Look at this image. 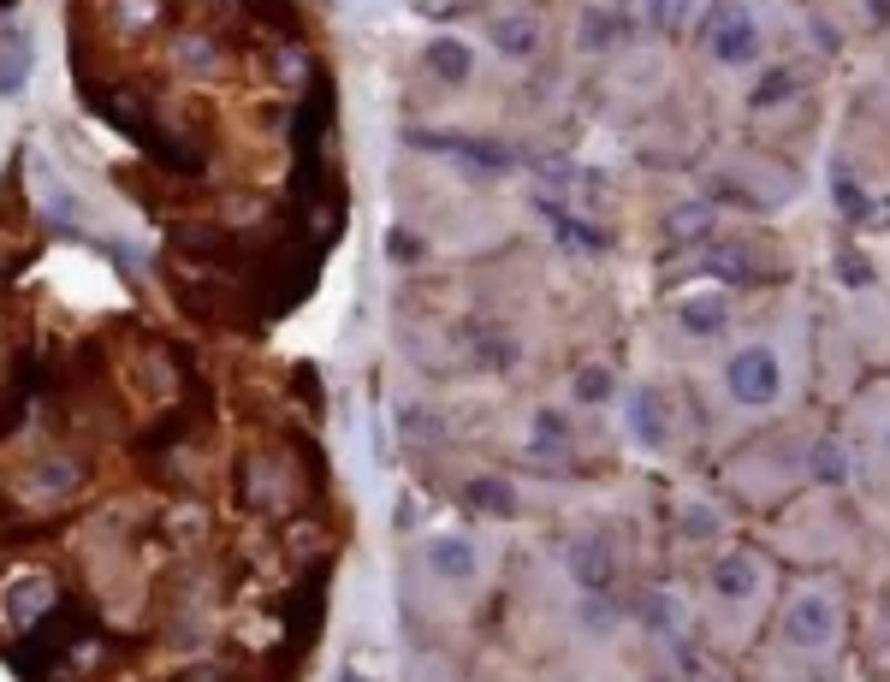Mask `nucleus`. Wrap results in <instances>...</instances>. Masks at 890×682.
I'll return each instance as SVG.
<instances>
[{"label":"nucleus","mask_w":890,"mask_h":682,"mask_svg":"<svg viewBox=\"0 0 890 682\" xmlns=\"http://www.w3.org/2000/svg\"><path fill=\"white\" fill-rule=\"evenodd\" d=\"M237 499H244V510L280 517V510L291 505V464L280 451H250L244 469H237Z\"/></svg>","instance_id":"nucleus-1"},{"label":"nucleus","mask_w":890,"mask_h":682,"mask_svg":"<svg viewBox=\"0 0 890 682\" xmlns=\"http://www.w3.org/2000/svg\"><path fill=\"white\" fill-rule=\"evenodd\" d=\"M48 600H54V582H48V570H24L19 582L0 588V618L30 629L37 618H48Z\"/></svg>","instance_id":"nucleus-2"},{"label":"nucleus","mask_w":890,"mask_h":682,"mask_svg":"<svg viewBox=\"0 0 890 682\" xmlns=\"http://www.w3.org/2000/svg\"><path fill=\"white\" fill-rule=\"evenodd\" d=\"M730 391L742 404H772V391H778V356L772 350H742L730 363Z\"/></svg>","instance_id":"nucleus-3"},{"label":"nucleus","mask_w":890,"mask_h":682,"mask_svg":"<svg viewBox=\"0 0 890 682\" xmlns=\"http://www.w3.org/2000/svg\"><path fill=\"white\" fill-rule=\"evenodd\" d=\"M712 48H718V60H748L755 54V30H748V19L736 7L712 12Z\"/></svg>","instance_id":"nucleus-4"},{"label":"nucleus","mask_w":890,"mask_h":682,"mask_svg":"<svg viewBox=\"0 0 890 682\" xmlns=\"http://www.w3.org/2000/svg\"><path fill=\"white\" fill-rule=\"evenodd\" d=\"M427 570L445 576V582H464V576H475V546L452 540V535H434L427 540Z\"/></svg>","instance_id":"nucleus-5"},{"label":"nucleus","mask_w":890,"mask_h":682,"mask_svg":"<svg viewBox=\"0 0 890 682\" xmlns=\"http://www.w3.org/2000/svg\"><path fill=\"white\" fill-rule=\"evenodd\" d=\"M179 65L184 72L214 78V72H226V48H220L209 30H191V37H179Z\"/></svg>","instance_id":"nucleus-6"},{"label":"nucleus","mask_w":890,"mask_h":682,"mask_svg":"<svg viewBox=\"0 0 890 682\" xmlns=\"http://www.w3.org/2000/svg\"><path fill=\"white\" fill-rule=\"evenodd\" d=\"M790 641H801V647H826V641H831V611H826V600H801V605L790 611Z\"/></svg>","instance_id":"nucleus-7"},{"label":"nucleus","mask_w":890,"mask_h":682,"mask_svg":"<svg viewBox=\"0 0 890 682\" xmlns=\"http://www.w3.org/2000/svg\"><path fill=\"white\" fill-rule=\"evenodd\" d=\"M427 72L445 78V83H464V78H469V48H464V42H452V37L427 42Z\"/></svg>","instance_id":"nucleus-8"},{"label":"nucleus","mask_w":890,"mask_h":682,"mask_svg":"<svg viewBox=\"0 0 890 682\" xmlns=\"http://www.w3.org/2000/svg\"><path fill=\"white\" fill-rule=\"evenodd\" d=\"M570 564H576V582H581V588H606V582H611V558H606V546H594V540L576 546Z\"/></svg>","instance_id":"nucleus-9"},{"label":"nucleus","mask_w":890,"mask_h":682,"mask_svg":"<svg viewBox=\"0 0 890 682\" xmlns=\"http://www.w3.org/2000/svg\"><path fill=\"white\" fill-rule=\"evenodd\" d=\"M712 582H718V593H725V600H748V593L760 588V576H755V564H748V558H725Z\"/></svg>","instance_id":"nucleus-10"},{"label":"nucleus","mask_w":890,"mask_h":682,"mask_svg":"<svg viewBox=\"0 0 890 682\" xmlns=\"http://www.w3.org/2000/svg\"><path fill=\"white\" fill-rule=\"evenodd\" d=\"M24 78H30V48H24V42L0 48V95H19Z\"/></svg>","instance_id":"nucleus-11"},{"label":"nucleus","mask_w":890,"mask_h":682,"mask_svg":"<svg viewBox=\"0 0 890 682\" xmlns=\"http://www.w3.org/2000/svg\"><path fill=\"white\" fill-rule=\"evenodd\" d=\"M78 481H83V469L72 464V457H54V464H42V469H37V487H42V492H54V499H60V492H72Z\"/></svg>","instance_id":"nucleus-12"},{"label":"nucleus","mask_w":890,"mask_h":682,"mask_svg":"<svg viewBox=\"0 0 890 682\" xmlns=\"http://www.w3.org/2000/svg\"><path fill=\"white\" fill-rule=\"evenodd\" d=\"M535 37H540V30L528 24V19H499V24H493V42H499L505 54H528V48H535Z\"/></svg>","instance_id":"nucleus-13"},{"label":"nucleus","mask_w":890,"mask_h":682,"mask_svg":"<svg viewBox=\"0 0 890 682\" xmlns=\"http://www.w3.org/2000/svg\"><path fill=\"white\" fill-rule=\"evenodd\" d=\"M161 19V0H125V7H119V24H125V30H136V24H155Z\"/></svg>","instance_id":"nucleus-14"},{"label":"nucleus","mask_w":890,"mask_h":682,"mask_svg":"<svg viewBox=\"0 0 890 682\" xmlns=\"http://www.w3.org/2000/svg\"><path fill=\"white\" fill-rule=\"evenodd\" d=\"M469 499H475V505H493V510H510V492H505L499 481H475Z\"/></svg>","instance_id":"nucleus-15"},{"label":"nucleus","mask_w":890,"mask_h":682,"mask_svg":"<svg viewBox=\"0 0 890 682\" xmlns=\"http://www.w3.org/2000/svg\"><path fill=\"white\" fill-rule=\"evenodd\" d=\"M173 682H226V676H220V664H209V659H196V664H184V671H179Z\"/></svg>","instance_id":"nucleus-16"},{"label":"nucleus","mask_w":890,"mask_h":682,"mask_svg":"<svg viewBox=\"0 0 890 682\" xmlns=\"http://www.w3.org/2000/svg\"><path fill=\"white\" fill-rule=\"evenodd\" d=\"M682 320H689V327H718V303H695Z\"/></svg>","instance_id":"nucleus-17"},{"label":"nucleus","mask_w":890,"mask_h":682,"mask_svg":"<svg viewBox=\"0 0 890 682\" xmlns=\"http://www.w3.org/2000/svg\"><path fill=\"white\" fill-rule=\"evenodd\" d=\"M647 12H654L659 24H677V19H682V0H654V7H647Z\"/></svg>","instance_id":"nucleus-18"},{"label":"nucleus","mask_w":890,"mask_h":682,"mask_svg":"<svg viewBox=\"0 0 890 682\" xmlns=\"http://www.w3.org/2000/svg\"><path fill=\"white\" fill-rule=\"evenodd\" d=\"M581 398H606V374H600V368L581 374Z\"/></svg>","instance_id":"nucleus-19"},{"label":"nucleus","mask_w":890,"mask_h":682,"mask_svg":"<svg viewBox=\"0 0 890 682\" xmlns=\"http://www.w3.org/2000/svg\"><path fill=\"white\" fill-rule=\"evenodd\" d=\"M712 267H718V273H742V255H736V250H718Z\"/></svg>","instance_id":"nucleus-20"}]
</instances>
